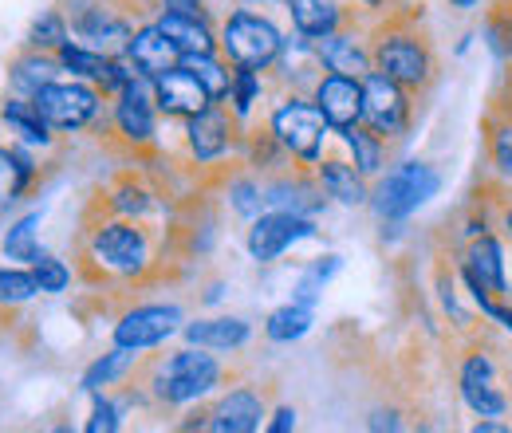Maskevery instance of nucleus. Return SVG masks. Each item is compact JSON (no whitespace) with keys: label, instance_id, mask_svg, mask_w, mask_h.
Masks as SVG:
<instances>
[{"label":"nucleus","instance_id":"nucleus-34","mask_svg":"<svg viewBox=\"0 0 512 433\" xmlns=\"http://www.w3.org/2000/svg\"><path fill=\"white\" fill-rule=\"evenodd\" d=\"M67 40H71V24H67V16L60 8L40 12L32 20V28H28V48H36V52H56Z\"/></svg>","mask_w":512,"mask_h":433},{"label":"nucleus","instance_id":"nucleus-15","mask_svg":"<svg viewBox=\"0 0 512 433\" xmlns=\"http://www.w3.org/2000/svg\"><path fill=\"white\" fill-rule=\"evenodd\" d=\"M312 103L323 111L327 126L339 134V130H347V126H355L363 119V79L327 71L312 87Z\"/></svg>","mask_w":512,"mask_h":433},{"label":"nucleus","instance_id":"nucleus-47","mask_svg":"<svg viewBox=\"0 0 512 433\" xmlns=\"http://www.w3.org/2000/svg\"><path fill=\"white\" fill-rule=\"evenodd\" d=\"M473 430H477V433H505V430H512V426H509V422H493V418H481Z\"/></svg>","mask_w":512,"mask_h":433},{"label":"nucleus","instance_id":"nucleus-38","mask_svg":"<svg viewBox=\"0 0 512 433\" xmlns=\"http://www.w3.org/2000/svg\"><path fill=\"white\" fill-rule=\"evenodd\" d=\"M32 296H40V284H36L32 268L24 272V268H4V264H0V311L20 308V304H28Z\"/></svg>","mask_w":512,"mask_h":433},{"label":"nucleus","instance_id":"nucleus-39","mask_svg":"<svg viewBox=\"0 0 512 433\" xmlns=\"http://www.w3.org/2000/svg\"><path fill=\"white\" fill-rule=\"evenodd\" d=\"M32 276H36V284H40L44 296H60V292H67V284H71V268H67L60 256H52V252H44L32 264Z\"/></svg>","mask_w":512,"mask_h":433},{"label":"nucleus","instance_id":"nucleus-10","mask_svg":"<svg viewBox=\"0 0 512 433\" xmlns=\"http://www.w3.org/2000/svg\"><path fill=\"white\" fill-rule=\"evenodd\" d=\"M312 237H320L316 217L288 213V209H268V213L253 217L245 245H249V256H253L256 264H272V260H280L292 245L312 241Z\"/></svg>","mask_w":512,"mask_h":433},{"label":"nucleus","instance_id":"nucleus-23","mask_svg":"<svg viewBox=\"0 0 512 433\" xmlns=\"http://www.w3.org/2000/svg\"><path fill=\"white\" fill-rule=\"evenodd\" d=\"M154 24L170 36V44L182 56H201V52H221L217 44V28L209 24V16H178V12H158Z\"/></svg>","mask_w":512,"mask_h":433},{"label":"nucleus","instance_id":"nucleus-50","mask_svg":"<svg viewBox=\"0 0 512 433\" xmlns=\"http://www.w3.org/2000/svg\"><path fill=\"white\" fill-rule=\"evenodd\" d=\"M241 4H284V0H241Z\"/></svg>","mask_w":512,"mask_h":433},{"label":"nucleus","instance_id":"nucleus-31","mask_svg":"<svg viewBox=\"0 0 512 433\" xmlns=\"http://www.w3.org/2000/svg\"><path fill=\"white\" fill-rule=\"evenodd\" d=\"M312 323H316V311L308 304H300V300H292V304H284V308H276L268 315L264 335L272 343H296V339H304L312 331Z\"/></svg>","mask_w":512,"mask_h":433},{"label":"nucleus","instance_id":"nucleus-43","mask_svg":"<svg viewBox=\"0 0 512 433\" xmlns=\"http://www.w3.org/2000/svg\"><path fill=\"white\" fill-rule=\"evenodd\" d=\"M489 115L512 123V63H509V71H505V79H501V87H497V95H493V111H489Z\"/></svg>","mask_w":512,"mask_h":433},{"label":"nucleus","instance_id":"nucleus-48","mask_svg":"<svg viewBox=\"0 0 512 433\" xmlns=\"http://www.w3.org/2000/svg\"><path fill=\"white\" fill-rule=\"evenodd\" d=\"M359 4H363V8H371V12H379V16H386L394 0H359Z\"/></svg>","mask_w":512,"mask_h":433},{"label":"nucleus","instance_id":"nucleus-41","mask_svg":"<svg viewBox=\"0 0 512 433\" xmlns=\"http://www.w3.org/2000/svg\"><path fill=\"white\" fill-rule=\"evenodd\" d=\"M477 311H481L489 323H497L501 331H509V335H512V304H509V300H493V296H481V300H477Z\"/></svg>","mask_w":512,"mask_h":433},{"label":"nucleus","instance_id":"nucleus-45","mask_svg":"<svg viewBox=\"0 0 512 433\" xmlns=\"http://www.w3.org/2000/svg\"><path fill=\"white\" fill-rule=\"evenodd\" d=\"M268 433H288V430H296V410L292 406H280L276 414H272V422L264 426Z\"/></svg>","mask_w":512,"mask_h":433},{"label":"nucleus","instance_id":"nucleus-40","mask_svg":"<svg viewBox=\"0 0 512 433\" xmlns=\"http://www.w3.org/2000/svg\"><path fill=\"white\" fill-rule=\"evenodd\" d=\"M115 430H123V410L103 390H95V406H91V418H87V433H115Z\"/></svg>","mask_w":512,"mask_h":433},{"label":"nucleus","instance_id":"nucleus-5","mask_svg":"<svg viewBox=\"0 0 512 433\" xmlns=\"http://www.w3.org/2000/svg\"><path fill=\"white\" fill-rule=\"evenodd\" d=\"M442 189V174L430 162H398L390 166L379 186L371 189V209L379 221H406L410 213H418L434 193Z\"/></svg>","mask_w":512,"mask_h":433},{"label":"nucleus","instance_id":"nucleus-33","mask_svg":"<svg viewBox=\"0 0 512 433\" xmlns=\"http://www.w3.org/2000/svg\"><path fill=\"white\" fill-rule=\"evenodd\" d=\"M107 213H115V217H134V221H142V217H150L154 209H158V201H154V193L146 186H138V182H123V186H115L107 193Z\"/></svg>","mask_w":512,"mask_h":433},{"label":"nucleus","instance_id":"nucleus-28","mask_svg":"<svg viewBox=\"0 0 512 433\" xmlns=\"http://www.w3.org/2000/svg\"><path fill=\"white\" fill-rule=\"evenodd\" d=\"M0 119L8 123V130H16L28 146H52L56 138H52V126L48 119L36 111V103L32 99H24V95H12V99H4V107H0Z\"/></svg>","mask_w":512,"mask_h":433},{"label":"nucleus","instance_id":"nucleus-36","mask_svg":"<svg viewBox=\"0 0 512 433\" xmlns=\"http://www.w3.org/2000/svg\"><path fill=\"white\" fill-rule=\"evenodd\" d=\"M343 268V260L335 256V252H327L320 260H312L308 268H304V276L296 280V292H292V300H300V304H308V308H316V300H320V292L327 288V280L335 276Z\"/></svg>","mask_w":512,"mask_h":433},{"label":"nucleus","instance_id":"nucleus-19","mask_svg":"<svg viewBox=\"0 0 512 433\" xmlns=\"http://www.w3.org/2000/svg\"><path fill=\"white\" fill-rule=\"evenodd\" d=\"M127 60L134 63V71L142 79H158L162 71H170V67L182 63V52L170 44V36L158 24H138L127 44Z\"/></svg>","mask_w":512,"mask_h":433},{"label":"nucleus","instance_id":"nucleus-9","mask_svg":"<svg viewBox=\"0 0 512 433\" xmlns=\"http://www.w3.org/2000/svg\"><path fill=\"white\" fill-rule=\"evenodd\" d=\"M457 276L465 280L473 304H477L481 296L509 300V260H505L501 237H497V233H481V237L465 241L461 260H457Z\"/></svg>","mask_w":512,"mask_h":433},{"label":"nucleus","instance_id":"nucleus-16","mask_svg":"<svg viewBox=\"0 0 512 433\" xmlns=\"http://www.w3.org/2000/svg\"><path fill=\"white\" fill-rule=\"evenodd\" d=\"M150 91H154V103H158V111L166 115V119H193L197 111H205L213 99H209V91L197 83V75L186 71L182 63L178 67H170V71H162L158 79H150Z\"/></svg>","mask_w":512,"mask_h":433},{"label":"nucleus","instance_id":"nucleus-24","mask_svg":"<svg viewBox=\"0 0 512 433\" xmlns=\"http://www.w3.org/2000/svg\"><path fill=\"white\" fill-rule=\"evenodd\" d=\"M60 71H64V63L56 60V52H36V48H28L20 60L8 67V83H12V95H24V99H32L40 87L56 83V79H60Z\"/></svg>","mask_w":512,"mask_h":433},{"label":"nucleus","instance_id":"nucleus-51","mask_svg":"<svg viewBox=\"0 0 512 433\" xmlns=\"http://www.w3.org/2000/svg\"><path fill=\"white\" fill-rule=\"evenodd\" d=\"M509 300H512V280H509Z\"/></svg>","mask_w":512,"mask_h":433},{"label":"nucleus","instance_id":"nucleus-13","mask_svg":"<svg viewBox=\"0 0 512 433\" xmlns=\"http://www.w3.org/2000/svg\"><path fill=\"white\" fill-rule=\"evenodd\" d=\"M146 83L150 79H134L123 91H115L111 119L130 150L154 146V134H158V103H154V91H146Z\"/></svg>","mask_w":512,"mask_h":433},{"label":"nucleus","instance_id":"nucleus-12","mask_svg":"<svg viewBox=\"0 0 512 433\" xmlns=\"http://www.w3.org/2000/svg\"><path fill=\"white\" fill-rule=\"evenodd\" d=\"M237 123L241 119L229 111V103H209L205 111L186 119V150L193 162H201V166L221 162L237 146V130H241Z\"/></svg>","mask_w":512,"mask_h":433},{"label":"nucleus","instance_id":"nucleus-42","mask_svg":"<svg viewBox=\"0 0 512 433\" xmlns=\"http://www.w3.org/2000/svg\"><path fill=\"white\" fill-rule=\"evenodd\" d=\"M497 193H501V197H481V201H485V205L493 209V217L501 221L505 237L512 241V201H505V193H509V186H501V182H497Z\"/></svg>","mask_w":512,"mask_h":433},{"label":"nucleus","instance_id":"nucleus-11","mask_svg":"<svg viewBox=\"0 0 512 433\" xmlns=\"http://www.w3.org/2000/svg\"><path fill=\"white\" fill-rule=\"evenodd\" d=\"M182 308L178 304H138L119 315L115 323V347H130V351H150L162 347L174 331H182Z\"/></svg>","mask_w":512,"mask_h":433},{"label":"nucleus","instance_id":"nucleus-30","mask_svg":"<svg viewBox=\"0 0 512 433\" xmlns=\"http://www.w3.org/2000/svg\"><path fill=\"white\" fill-rule=\"evenodd\" d=\"M182 67L197 75V83L209 91L213 103H221L229 95V83H233V63L225 60L221 52H201V56H182Z\"/></svg>","mask_w":512,"mask_h":433},{"label":"nucleus","instance_id":"nucleus-17","mask_svg":"<svg viewBox=\"0 0 512 433\" xmlns=\"http://www.w3.org/2000/svg\"><path fill=\"white\" fill-rule=\"evenodd\" d=\"M264 197H268L272 209H288V213H304V217H316L323 205H327V193H323L320 178L316 174H304V166L268 178L264 182Z\"/></svg>","mask_w":512,"mask_h":433},{"label":"nucleus","instance_id":"nucleus-4","mask_svg":"<svg viewBox=\"0 0 512 433\" xmlns=\"http://www.w3.org/2000/svg\"><path fill=\"white\" fill-rule=\"evenodd\" d=\"M284 40L288 36L280 32V24L256 8H233L217 28L221 56L233 67H253V71L276 67V60L284 56Z\"/></svg>","mask_w":512,"mask_h":433},{"label":"nucleus","instance_id":"nucleus-27","mask_svg":"<svg viewBox=\"0 0 512 433\" xmlns=\"http://www.w3.org/2000/svg\"><path fill=\"white\" fill-rule=\"evenodd\" d=\"M339 138H343V146L351 150V162H355L367 178H375V174L386 170V162H390V142L379 138L375 130L355 123V126H347V130H339Z\"/></svg>","mask_w":512,"mask_h":433},{"label":"nucleus","instance_id":"nucleus-37","mask_svg":"<svg viewBox=\"0 0 512 433\" xmlns=\"http://www.w3.org/2000/svg\"><path fill=\"white\" fill-rule=\"evenodd\" d=\"M229 205H233V213H237V217H245V221L260 217V213L268 209L264 182H260V178H249V174L229 178Z\"/></svg>","mask_w":512,"mask_h":433},{"label":"nucleus","instance_id":"nucleus-46","mask_svg":"<svg viewBox=\"0 0 512 433\" xmlns=\"http://www.w3.org/2000/svg\"><path fill=\"white\" fill-rule=\"evenodd\" d=\"M367 426H371V430H402V418H398V410H379V414H371V418H367Z\"/></svg>","mask_w":512,"mask_h":433},{"label":"nucleus","instance_id":"nucleus-26","mask_svg":"<svg viewBox=\"0 0 512 433\" xmlns=\"http://www.w3.org/2000/svg\"><path fill=\"white\" fill-rule=\"evenodd\" d=\"M36 182V162L20 146H0V213L16 205Z\"/></svg>","mask_w":512,"mask_h":433},{"label":"nucleus","instance_id":"nucleus-7","mask_svg":"<svg viewBox=\"0 0 512 433\" xmlns=\"http://www.w3.org/2000/svg\"><path fill=\"white\" fill-rule=\"evenodd\" d=\"M359 123L386 142H402L414 123V95L383 71L363 75V119Z\"/></svg>","mask_w":512,"mask_h":433},{"label":"nucleus","instance_id":"nucleus-20","mask_svg":"<svg viewBox=\"0 0 512 433\" xmlns=\"http://www.w3.org/2000/svg\"><path fill=\"white\" fill-rule=\"evenodd\" d=\"M316 178H320L323 193L335 197V201L347 205V209L371 205L367 174H363L355 162H347V158H320V162H316Z\"/></svg>","mask_w":512,"mask_h":433},{"label":"nucleus","instance_id":"nucleus-14","mask_svg":"<svg viewBox=\"0 0 512 433\" xmlns=\"http://www.w3.org/2000/svg\"><path fill=\"white\" fill-rule=\"evenodd\" d=\"M316 56H320L323 67H327V71H335V75L363 79V75H371V71H375L371 36H367V32H359V28H355V20H351V24H343L339 32H331V36L316 40Z\"/></svg>","mask_w":512,"mask_h":433},{"label":"nucleus","instance_id":"nucleus-18","mask_svg":"<svg viewBox=\"0 0 512 433\" xmlns=\"http://www.w3.org/2000/svg\"><path fill=\"white\" fill-rule=\"evenodd\" d=\"M264 422V398L253 386H237L229 390L209 414H205V430L217 433H253Z\"/></svg>","mask_w":512,"mask_h":433},{"label":"nucleus","instance_id":"nucleus-8","mask_svg":"<svg viewBox=\"0 0 512 433\" xmlns=\"http://www.w3.org/2000/svg\"><path fill=\"white\" fill-rule=\"evenodd\" d=\"M32 103H36V111L48 119L52 130H87V126L95 123L99 115H103V91L95 87V83H79V79H56V83H48V87H40L36 95H32Z\"/></svg>","mask_w":512,"mask_h":433},{"label":"nucleus","instance_id":"nucleus-44","mask_svg":"<svg viewBox=\"0 0 512 433\" xmlns=\"http://www.w3.org/2000/svg\"><path fill=\"white\" fill-rule=\"evenodd\" d=\"M154 12H178V16H209L205 0H154Z\"/></svg>","mask_w":512,"mask_h":433},{"label":"nucleus","instance_id":"nucleus-29","mask_svg":"<svg viewBox=\"0 0 512 433\" xmlns=\"http://www.w3.org/2000/svg\"><path fill=\"white\" fill-rule=\"evenodd\" d=\"M138 355H142V351H130V347L107 351L103 359H95V363L83 371V390L95 394V390H103V386H119V382H127L130 371L138 367Z\"/></svg>","mask_w":512,"mask_h":433},{"label":"nucleus","instance_id":"nucleus-21","mask_svg":"<svg viewBox=\"0 0 512 433\" xmlns=\"http://www.w3.org/2000/svg\"><path fill=\"white\" fill-rule=\"evenodd\" d=\"M284 12L292 28L308 40H323L343 24H351V12L343 8V0H284Z\"/></svg>","mask_w":512,"mask_h":433},{"label":"nucleus","instance_id":"nucleus-1","mask_svg":"<svg viewBox=\"0 0 512 433\" xmlns=\"http://www.w3.org/2000/svg\"><path fill=\"white\" fill-rule=\"evenodd\" d=\"M375 71L402 83L410 95H426L438 83V52L426 32H418V12L390 8L371 32Z\"/></svg>","mask_w":512,"mask_h":433},{"label":"nucleus","instance_id":"nucleus-35","mask_svg":"<svg viewBox=\"0 0 512 433\" xmlns=\"http://www.w3.org/2000/svg\"><path fill=\"white\" fill-rule=\"evenodd\" d=\"M260 91H264L260 71H253V67H233V83H229V95H225L221 103H233L229 111L245 123V119L253 115V107L260 103Z\"/></svg>","mask_w":512,"mask_h":433},{"label":"nucleus","instance_id":"nucleus-3","mask_svg":"<svg viewBox=\"0 0 512 433\" xmlns=\"http://www.w3.org/2000/svg\"><path fill=\"white\" fill-rule=\"evenodd\" d=\"M87 260H95L99 276L134 280V284L146 280L150 268L158 264L150 229L134 217H115V213H111V221H99L87 233Z\"/></svg>","mask_w":512,"mask_h":433},{"label":"nucleus","instance_id":"nucleus-2","mask_svg":"<svg viewBox=\"0 0 512 433\" xmlns=\"http://www.w3.org/2000/svg\"><path fill=\"white\" fill-rule=\"evenodd\" d=\"M221 382H225V367L213 355H205V347H186V351L150 359L142 390L162 406H190L209 398Z\"/></svg>","mask_w":512,"mask_h":433},{"label":"nucleus","instance_id":"nucleus-25","mask_svg":"<svg viewBox=\"0 0 512 433\" xmlns=\"http://www.w3.org/2000/svg\"><path fill=\"white\" fill-rule=\"evenodd\" d=\"M457 394L477 418H505L512 410V398L501 378H457Z\"/></svg>","mask_w":512,"mask_h":433},{"label":"nucleus","instance_id":"nucleus-22","mask_svg":"<svg viewBox=\"0 0 512 433\" xmlns=\"http://www.w3.org/2000/svg\"><path fill=\"white\" fill-rule=\"evenodd\" d=\"M190 347H205V351H241L253 339V327L237 315H213V319H193L182 327Z\"/></svg>","mask_w":512,"mask_h":433},{"label":"nucleus","instance_id":"nucleus-49","mask_svg":"<svg viewBox=\"0 0 512 433\" xmlns=\"http://www.w3.org/2000/svg\"><path fill=\"white\" fill-rule=\"evenodd\" d=\"M481 0H449V8H457V12H473Z\"/></svg>","mask_w":512,"mask_h":433},{"label":"nucleus","instance_id":"nucleus-6","mask_svg":"<svg viewBox=\"0 0 512 433\" xmlns=\"http://www.w3.org/2000/svg\"><path fill=\"white\" fill-rule=\"evenodd\" d=\"M268 130L276 134V142L292 154V162H300L304 170L316 166L323 158V142L331 134V126L323 119V111L312 99L288 95L272 115H268Z\"/></svg>","mask_w":512,"mask_h":433},{"label":"nucleus","instance_id":"nucleus-32","mask_svg":"<svg viewBox=\"0 0 512 433\" xmlns=\"http://www.w3.org/2000/svg\"><path fill=\"white\" fill-rule=\"evenodd\" d=\"M36 229H40V213H24L20 221H12L8 233H4V241H0L4 256H8V260H20V264L32 268V264L44 256V248H40V241H36Z\"/></svg>","mask_w":512,"mask_h":433}]
</instances>
